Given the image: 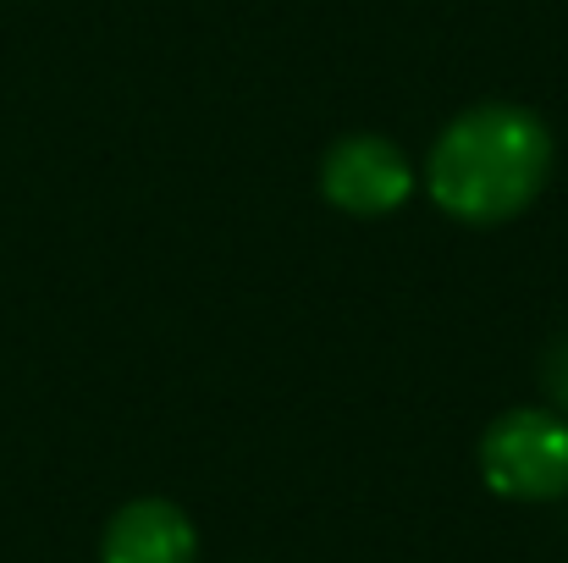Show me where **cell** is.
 I'll list each match as a JSON object with an SVG mask.
<instances>
[{
	"label": "cell",
	"instance_id": "obj_1",
	"mask_svg": "<svg viewBox=\"0 0 568 563\" xmlns=\"http://www.w3.org/2000/svg\"><path fill=\"white\" fill-rule=\"evenodd\" d=\"M552 178V133L525 105H475L442 128L425 161L430 199L469 227L514 221Z\"/></svg>",
	"mask_w": 568,
	"mask_h": 563
},
{
	"label": "cell",
	"instance_id": "obj_2",
	"mask_svg": "<svg viewBox=\"0 0 568 563\" xmlns=\"http://www.w3.org/2000/svg\"><path fill=\"white\" fill-rule=\"evenodd\" d=\"M480 475L497 497L552 503L568 492V420L558 409H508L480 436Z\"/></svg>",
	"mask_w": 568,
	"mask_h": 563
},
{
	"label": "cell",
	"instance_id": "obj_3",
	"mask_svg": "<svg viewBox=\"0 0 568 563\" xmlns=\"http://www.w3.org/2000/svg\"><path fill=\"white\" fill-rule=\"evenodd\" d=\"M321 193L343 215H386L414 193V167L376 133H348L321 161Z\"/></svg>",
	"mask_w": 568,
	"mask_h": 563
},
{
	"label": "cell",
	"instance_id": "obj_4",
	"mask_svg": "<svg viewBox=\"0 0 568 563\" xmlns=\"http://www.w3.org/2000/svg\"><path fill=\"white\" fill-rule=\"evenodd\" d=\"M199 559V536L193 520L166 503V497H139L128 509L111 514L100 563H193Z\"/></svg>",
	"mask_w": 568,
	"mask_h": 563
},
{
	"label": "cell",
	"instance_id": "obj_5",
	"mask_svg": "<svg viewBox=\"0 0 568 563\" xmlns=\"http://www.w3.org/2000/svg\"><path fill=\"white\" fill-rule=\"evenodd\" d=\"M541 381H547V398L558 403V414L568 420V332L547 349V360H541Z\"/></svg>",
	"mask_w": 568,
	"mask_h": 563
}]
</instances>
